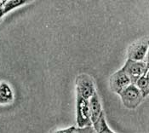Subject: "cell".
<instances>
[{"label": "cell", "mask_w": 149, "mask_h": 133, "mask_svg": "<svg viewBox=\"0 0 149 133\" xmlns=\"http://www.w3.org/2000/svg\"><path fill=\"white\" fill-rule=\"evenodd\" d=\"M118 95L121 97L123 104L129 109L136 108L144 99L141 91L134 84L128 85Z\"/></svg>", "instance_id": "cell-1"}, {"label": "cell", "mask_w": 149, "mask_h": 133, "mask_svg": "<svg viewBox=\"0 0 149 133\" xmlns=\"http://www.w3.org/2000/svg\"><path fill=\"white\" fill-rule=\"evenodd\" d=\"M122 70L130 78L131 84L135 85L138 78L148 71V65L144 62H136L128 59L125 66L122 67Z\"/></svg>", "instance_id": "cell-2"}, {"label": "cell", "mask_w": 149, "mask_h": 133, "mask_svg": "<svg viewBox=\"0 0 149 133\" xmlns=\"http://www.w3.org/2000/svg\"><path fill=\"white\" fill-rule=\"evenodd\" d=\"M77 124L79 128L92 125L89 108V100L77 94Z\"/></svg>", "instance_id": "cell-3"}, {"label": "cell", "mask_w": 149, "mask_h": 133, "mask_svg": "<svg viewBox=\"0 0 149 133\" xmlns=\"http://www.w3.org/2000/svg\"><path fill=\"white\" fill-rule=\"evenodd\" d=\"M77 94L83 98L89 100L96 91L92 78L87 74H81L76 79Z\"/></svg>", "instance_id": "cell-4"}, {"label": "cell", "mask_w": 149, "mask_h": 133, "mask_svg": "<svg viewBox=\"0 0 149 133\" xmlns=\"http://www.w3.org/2000/svg\"><path fill=\"white\" fill-rule=\"evenodd\" d=\"M148 39L142 38L133 43L128 50V59L136 62H143L148 53Z\"/></svg>", "instance_id": "cell-5"}, {"label": "cell", "mask_w": 149, "mask_h": 133, "mask_svg": "<svg viewBox=\"0 0 149 133\" xmlns=\"http://www.w3.org/2000/svg\"><path fill=\"white\" fill-rule=\"evenodd\" d=\"M130 84L131 82L130 78L122 70V68L114 73L109 79V85L111 90L117 94H119L124 89L126 88Z\"/></svg>", "instance_id": "cell-6"}, {"label": "cell", "mask_w": 149, "mask_h": 133, "mask_svg": "<svg viewBox=\"0 0 149 133\" xmlns=\"http://www.w3.org/2000/svg\"><path fill=\"white\" fill-rule=\"evenodd\" d=\"M89 108H90V113H91V120L93 125L94 123H95L99 120L100 116L103 113L101 100L96 91L89 99Z\"/></svg>", "instance_id": "cell-7"}, {"label": "cell", "mask_w": 149, "mask_h": 133, "mask_svg": "<svg viewBox=\"0 0 149 133\" xmlns=\"http://www.w3.org/2000/svg\"><path fill=\"white\" fill-rule=\"evenodd\" d=\"M14 94L10 86L3 82L0 84V105H6L13 102Z\"/></svg>", "instance_id": "cell-8"}, {"label": "cell", "mask_w": 149, "mask_h": 133, "mask_svg": "<svg viewBox=\"0 0 149 133\" xmlns=\"http://www.w3.org/2000/svg\"><path fill=\"white\" fill-rule=\"evenodd\" d=\"M135 85L141 91L143 98L147 97L149 93V74L148 71H147L141 77H140L136 82Z\"/></svg>", "instance_id": "cell-9"}, {"label": "cell", "mask_w": 149, "mask_h": 133, "mask_svg": "<svg viewBox=\"0 0 149 133\" xmlns=\"http://www.w3.org/2000/svg\"><path fill=\"white\" fill-rule=\"evenodd\" d=\"M92 125L94 126L95 132L97 133H115L107 125V121H106V119H105L104 113L100 116L99 120L95 123H94Z\"/></svg>", "instance_id": "cell-10"}, {"label": "cell", "mask_w": 149, "mask_h": 133, "mask_svg": "<svg viewBox=\"0 0 149 133\" xmlns=\"http://www.w3.org/2000/svg\"><path fill=\"white\" fill-rule=\"evenodd\" d=\"M26 2L27 1H23V0H10V1L4 0L3 7V15L5 14L9 13L10 11L13 10L14 9L18 8L19 6L26 4Z\"/></svg>", "instance_id": "cell-11"}, {"label": "cell", "mask_w": 149, "mask_h": 133, "mask_svg": "<svg viewBox=\"0 0 149 133\" xmlns=\"http://www.w3.org/2000/svg\"><path fill=\"white\" fill-rule=\"evenodd\" d=\"M77 133H97L95 132V128L93 125L90 126H85L83 128H78V132Z\"/></svg>", "instance_id": "cell-12"}, {"label": "cell", "mask_w": 149, "mask_h": 133, "mask_svg": "<svg viewBox=\"0 0 149 133\" xmlns=\"http://www.w3.org/2000/svg\"><path fill=\"white\" fill-rule=\"evenodd\" d=\"M78 132V128L75 126H70L67 129H62V130H58L52 133H77Z\"/></svg>", "instance_id": "cell-13"}, {"label": "cell", "mask_w": 149, "mask_h": 133, "mask_svg": "<svg viewBox=\"0 0 149 133\" xmlns=\"http://www.w3.org/2000/svg\"><path fill=\"white\" fill-rule=\"evenodd\" d=\"M3 0H0V18H2L3 16Z\"/></svg>", "instance_id": "cell-14"}]
</instances>
